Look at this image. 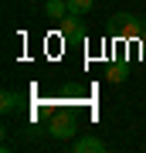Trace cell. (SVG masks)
<instances>
[{
  "label": "cell",
  "instance_id": "3957f363",
  "mask_svg": "<svg viewBox=\"0 0 146 153\" xmlns=\"http://www.w3.org/2000/svg\"><path fill=\"white\" fill-rule=\"evenodd\" d=\"M75 129H78L75 116H58V119L51 123V136H54V140H68V136H75Z\"/></svg>",
  "mask_w": 146,
  "mask_h": 153
},
{
  "label": "cell",
  "instance_id": "8992f818",
  "mask_svg": "<svg viewBox=\"0 0 146 153\" xmlns=\"http://www.w3.org/2000/svg\"><path fill=\"white\" fill-rule=\"evenodd\" d=\"M92 4H95V0H68V14H88V10H92Z\"/></svg>",
  "mask_w": 146,
  "mask_h": 153
},
{
  "label": "cell",
  "instance_id": "52a82bcc",
  "mask_svg": "<svg viewBox=\"0 0 146 153\" xmlns=\"http://www.w3.org/2000/svg\"><path fill=\"white\" fill-rule=\"evenodd\" d=\"M17 102H21V95L4 92V99H0V109H4V112H14V109H17Z\"/></svg>",
  "mask_w": 146,
  "mask_h": 153
},
{
  "label": "cell",
  "instance_id": "ba28073f",
  "mask_svg": "<svg viewBox=\"0 0 146 153\" xmlns=\"http://www.w3.org/2000/svg\"><path fill=\"white\" fill-rule=\"evenodd\" d=\"M126 78V65H112L109 68V82H122Z\"/></svg>",
  "mask_w": 146,
  "mask_h": 153
},
{
  "label": "cell",
  "instance_id": "6da1fadb",
  "mask_svg": "<svg viewBox=\"0 0 146 153\" xmlns=\"http://www.w3.org/2000/svg\"><path fill=\"white\" fill-rule=\"evenodd\" d=\"M61 38H65L68 44H82L85 41V27H82L78 14H68L65 21H61Z\"/></svg>",
  "mask_w": 146,
  "mask_h": 153
},
{
  "label": "cell",
  "instance_id": "5b68a950",
  "mask_svg": "<svg viewBox=\"0 0 146 153\" xmlns=\"http://www.w3.org/2000/svg\"><path fill=\"white\" fill-rule=\"evenodd\" d=\"M44 14L51 21H65L68 17V0H44Z\"/></svg>",
  "mask_w": 146,
  "mask_h": 153
},
{
  "label": "cell",
  "instance_id": "277c9868",
  "mask_svg": "<svg viewBox=\"0 0 146 153\" xmlns=\"http://www.w3.org/2000/svg\"><path fill=\"white\" fill-rule=\"evenodd\" d=\"M71 150H75V153H102V150H105V143H102V140H95V136H75Z\"/></svg>",
  "mask_w": 146,
  "mask_h": 153
},
{
  "label": "cell",
  "instance_id": "9c48e42d",
  "mask_svg": "<svg viewBox=\"0 0 146 153\" xmlns=\"http://www.w3.org/2000/svg\"><path fill=\"white\" fill-rule=\"evenodd\" d=\"M143 55H146V38H143Z\"/></svg>",
  "mask_w": 146,
  "mask_h": 153
},
{
  "label": "cell",
  "instance_id": "7a4b0ae2",
  "mask_svg": "<svg viewBox=\"0 0 146 153\" xmlns=\"http://www.w3.org/2000/svg\"><path fill=\"white\" fill-rule=\"evenodd\" d=\"M112 24L119 27V34H122V38H139V34H143L139 21H136L133 14H116V17H112Z\"/></svg>",
  "mask_w": 146,
  "mask_h": 153
}]
</instances>
